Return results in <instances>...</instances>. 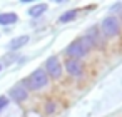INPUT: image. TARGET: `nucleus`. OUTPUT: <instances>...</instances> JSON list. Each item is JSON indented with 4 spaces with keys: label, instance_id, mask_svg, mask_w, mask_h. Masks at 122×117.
I'll use <instances>...</instances> for the list:
<instances>
[{
    "label": "nucleus",
    "instance_id": "1",
    "mask_svg": "<svg viewBox=\"0 0 122 117\" xmlns=\"http://www.w3.org/2000/svg\"><path fill=\"white\" fill-rule=\"evenodd\" d=\"M49 84V75L44 69H37L35 72H32V75L29 79H25L24 85H27L30 90H40Z\"/></svg>",
    "mask_w": 122,
    "mask_h": 117
},
{
    "label": "nucleus",
    "instance_id": "2",
    "mask_svg": "<svg viewBox=\"0 0 122 117\" xmlns=\"http://www.w3.org/2000/svg\"><path fill=\"white\" fill-rule=\"evenodd\" d=\"M120 30V24H119V19L114 17V15H109L102 20L100 24V32L105 35V37H115Z\"/></svg>",
    "mask_w": 122,
    "mask_h": 117
},
{
    "label": "nucleus",
    "instance_id": "3",
    "mask_svg": "<svg viewBox=\"0 0 122 117\" xmlns=\"http://www.w3.org/2000/svg\"><path fill=\"white\" fill-rule=\"evenodd\" d=\"M87 52H89V47L85 45V42H84L82 39L74 40L72 44H69V47H67V50H65V54L69 55V59H75V60L85 57Z\"/></svg>",
    "mask_w": 122,
    "mask_h": 117
},
{
    "label": "nucleus",
    "instance_id": "4",
    "mask_svg": "<svg viewBox=\"0 0 122 117\" xmlns=\"http://www.w3.org/2000/svg\"><path fill=\"white\" fill-rule=\"evenodd\" d=\"M82 40L85 42V45H87L89 49H90V47H102V45H104V40H102V35H100L99 27H90V29L85 32V35H84Z\"/></svg>",
    "mask_w": 122,
    "mask_h": 117
},
{
    "label": "nucleus",
    "instance_id": "5",
    "mask_svg": "<svg viewBox=\"0 0 122 117\" xmlns=\"http://www.w3.org/2000/svg\"><path fill=\"white\" fill-rule=\"evenodd\" d=\"M44 70H45L47 75H50L52 79H59V77L62 75V64H60L59 57H57V55L49 57L47 62H45V69H44Z\"/></svg>",
    "mask_w": 122,
    "mask_h": 117
},
{
    "label": "nucleus",
    "instance_id": "6",
    "mask_svg": "<svg viewBox=\"0 0 122 117\" xmlns=\"http://www.w3.org/2000/svg\"><path fill=\"white\" fill-rule=\"evenodd\" d=\"M65 70H67L70 75L79 77V75H82V72H84V65H82L79 60H75V59H69V60L65 62Z\"/></svg>",
    "mask_w": 122,
    "mask_h": 117
},
{
    "label": "nucleus",
    "instance_id": "7",
    "mask_svg": "<svg viewBox=\"0 0 122 117\" xmlns=\"http://www.w3.org/2000/svg\"><path fill=\"white\" fill-rule=\"evenodd\" d=\"M10 97H12L15 102H22V100H25V99L29 97V92H27V89H25L24 84H17L15 87L10 89Z\"/></svg>",
    "mask_w": 122,
    "mask_h": 117
},
{
    "label": "nucleus",
    "instance_id": "8",
    "mask_svg": "<svg viewBox=\"0 0 122 117\" xmlns=\"http://www.w3.org/2000/svg\"><path fill=\"white\" fill-rule=\"evenodd\" d=\"M45 12H47V4H37V5H32V7H30L29 15H30L32 19H39V17H42Z\"/></svg>",
    "mask_w": 122,
    "mask_h": 117
},
{
    "label": "nucleus",
    "instance_id": "9",
    "mask_svg": "<svg viewBox=\"0 0 122 117\" xmlns=\"http://www.w3.org/2000/svg\"><path fill=\"white\" fill-rule=\"evenodd\" d=\"M27 44H29V35H20V37L14 39V40L9 44V49H10V50H19V49H22V47L27 45Z\"/></svg>",
    "mask_w": 122,
    "mask_h": 117
},
{
    "label": "nucleus",
    "instance_id": "10",
    "mask_svg": "<svg viewBox=\"0 0 122 117\" xmlns=\"http://www.w3.org/2000/svg\"><path fill=\"white\" fill-rule=\"evenodd\" d=\"M19 20L17 14L14 12H7V14H0V25H12Z\"/></svg>",
    "mask_w": 122,
    "mask_h": 117
},
{
    "label": "nucleus",
    "instance_id": "11",
    "mask_svg": "<svg viewBox=\"0 0 122 117\" xmlns=\"http://www.w3.org/2000/svg\"><path fill=\"white\" fill-rule=\"evenodd\" d=\"M77 12L79 10H69V12H65V14H62L60 17H59V22L60 24H67V22H72L75 17H77Z\"/></svg>",
    "mask_w": 122,
    "mask_h": 117
},
{
    "label": "nucleus",
    "instance_id": "12",
    "mask_svg": "<svg viewBox=\"0 0 122 117\" xmlns=\"http://www.w3.org/2000/svg\"><path fill=\"white\" fill-rule=\"evenodd\" d=\"M7 105H9V99L7 97H0V112H2Z\"/></svg>",
    "mask_w": 122,
    "mask_h": 117
},
{
    "label": "nucleus",
    "instance_id": "13",
    "mask_svg": "<svg viewBox=\"0 0 122 117\" xmlns=\"http://www.w3.org/2000/svg\"><path fill=\"white\" fill-rule=\"evenodd\" d=\"M45 107H47V109H45V110H47V114H52V112L55 110V104H54V102H47V104H45Z\"/></svg>",
    "mask_w": 122,
    "mask_h": 117
},
{
    "label": "nucleus",
    "instance_id": "14",
    "mask_svg": "<svg viewBox=\"0 0 122 117\" xmlns=\"http://www.w3.org/2000/svg\"><path fill=\"white\" fill-rule=\"evenodd\" d=\"M120 9V4H115L114 7H110V12H115V10H119Z\"/></svg>",
    "mask_w": 122,
    "mask_h": 117
},
{
    "label": "nucleus",
    "instance_id": "15",
    "mask_svg": "<svg viewBox=\"0 0 122 117\" xmlns=\"http://www.w3.org/2000/svg\"><path fill=\"white\" fill-rule=\"evenodd\" d=\"M0 70H2V64H0Z\"/></svg>",
    "mask_w": 122,
    "mask_h": 117
},
{
    "label": "nucleus",
    "instance_id": "16",
    "mask_svg": "<svg viewBox=\"0 0 122 117\" xmlns=\"http://www.w3.org/2000/svg\"><path fill=\"white\" fill-rule=\"evenodd\" d=\"M120 17H122V14H120Z\"/></svg>",
    "mask_w": 122,
    "mask_h": 117
}]
</instances>
